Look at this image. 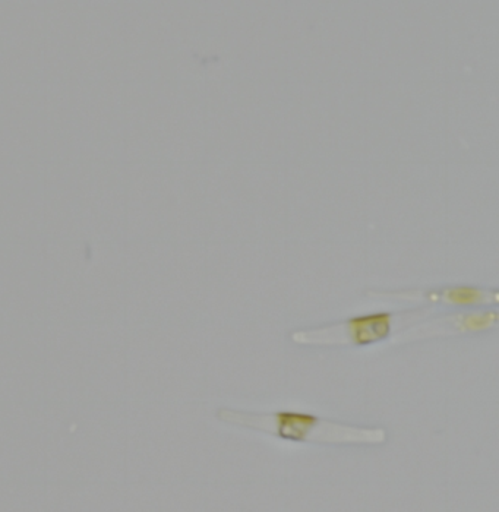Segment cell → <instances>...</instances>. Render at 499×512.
I'll use <instances>...</instances> for the list:
<instances>
[{"mask_svg": "<svg viewBox=\"0 0 499 512\" xmlns=\"http://www.w3.org/2000/svg\"><path fill=\"white\" fill-rule=\"evenodd\" d=\"M498 325L497 309H472L453 314L434 316L418 322L394 337L396 343L454 337V335L488 333Z\"/></svg>", "mask_w": 499, "mask_h": 512, "instance_id": "3957f363", "label": "cell"}, {"mask_svg": "<svg viewBox=\"0 0 499 512\" xmlns=\"http://www.w3.org/2000/svg\"><path fill=\"white\" fill-rule=\"evenodd\" d=\"M382 299L403 300V302L426 303V305L451 306V308H485L495 306L499 300L497 289H483L476 286H447L440 289L396 290V292H369Z\"/></svg>", "mask_w": 499, "mask_h": 512, "instance_id": "277c9868", "label": "cell"}, {"mask_svg": "<svg viewBox=\"0 0 499 512\" xmlns=\"http://www.w3.org/2000/svg\"><path fill=\"white\" fill-rule=\"evenodd\" d=\"M224 425L274 436L295 444L352 445L369 447L387 442V431L380 426H359L325 419L314 413L296 410L252 412L221 407L216 413Z\"/></svg>", "mask_w": 499, "mask_h": 512, "instance_id": "6da1fadb", "label": "cell"}, {"mask_svg": "<svg viewBox=\"0 0 499 512\" xmlns=\"http://www.w3.org/2000/svg\"><path fill=\"white\" fill-rule=\"evenodd\" d=\"M431 308L409 309L403 312H375L352 316L344 321L322 327L295 331L290 340L299 346L368 347L390 340L412 325L431 316Z\"/></svg>", "mask_w": 499, "mask_h": 512, "instance_id": "7a4b0ae2", "label": "cell"}]
</instances>
